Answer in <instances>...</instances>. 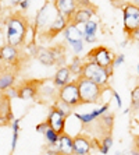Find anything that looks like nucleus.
<instances>
[{"mask_svg":"<svg viewBox=\"0 0 139 155\" xmlns=\"http://www.w3.org/2000/svg\"><path fill=\"white\" fill-rule=\"evenodd\" d=\"M124 61V54H120L118 58H115V60H114V66L117 67V66H120Z\"/></svg>","mask_w":139,"mask_h":155,"instance_id":"obj_34","label":"nucleus"},{"mask_svg":"<svg viewBox=\"0 0 139 155\" xmlns=\"http://www.w3.org/2000/svg\"><path fill=\"white\" fill-rule=\"evenodd\" d=\"M95 14V8L93 7H79L75 11V14L72 15L70 24H75V25H85L89 21L92 15Z\"/></svg>","mask_w":139,"mask_h":155,"instance_id":"obj_12","label":"nucleus"},{"mask_svg":"<svg viewBox=\"0 0 139 155\" xmlns=\"http://www.w3.org/2000/svg\"><path fill=\"white\" fill-rule=\"evenodd\" d=\"M124 15V31L131 35L136 28H139V6L134 3H128L122 7Z\"/></svg>","mask_w":139,"mask_h":155,"instance_id":"obj_5","label":"nucleus"},{"mask_svg":"<svg viewBox=\"0 0 139 155\" xmlns=\"http://www.w3.org/2000/svg\"><path fill=\"white\" fill-rule=\"evenodd\" d=\"M45 137H46L47 143H49V145H56L58 143V138H60V134L57 133V131H54L52 127H49V129L46 130V133H45Z\"/></svg>","mask_w":139,"mask_h":155,"instance_id":"obj_22","label":"nucleus"},{"mask_svg":"<svg viewBox=\"0 0 139 155\" xmlns=\"http://www.w3.org/2000/svg\"><path fill=\"white\" fill-rule=\"evenodd\" d=\"M35 56L45 66H53L57 63V58H56L53 48H38Z\"/></svg>","mask_w":139,"mask_h":155,"instance_id":"obj_13","label":"nucleus"},{"mask_svg":"<svg viewBox=\"0 0 139 155\" xmlns=\"http://www.w3.org/2000/svg\"><path fill=\"white\" fill-rule=\"evenodd\" d=\"M11 98H8L6 94H2V102H0V119H2V126L8 124L13 119V112H11Z\"/></svg>","mask_w":139,"mask_h":155,"instance_id":"obj_16","label":"nucleus"},{"mask_svg":"<svg viewBox=\"0 0 139 155\" xmlns=\"http://www.w3.org/2000/svg\"><path fill=\"white\" fill-rule=\"evenodd\" d=\"M68 24H70V21H68V20L63 14H60V13H58L57 17L54 18V21L52 22L49 27H47V29H46V38H47V39H53L54 36H57L58 34L64 32L65 28L68 27Z\"/></svg>","mask_w":139,"mask_h":155,"instance_id":"obj_9","label":"nucleus"},{"mask_svg":"<svg viewBox=\"0 0 139 155\" xmlns=\"http://www.w3.org/2000/svg\"><path fill=\"white\" fill-rule=\"evenodd\" d=\"M131 99H132V106H134V108H138V109H139V85L135 87V88L132 90Z\"/></svg>","mask_w":139,"mask_h":155,"instance_id":"obj_25","label":"nucleus"},{"mask_svg":"<svg viewBox=\"0 0 139 155\" xmlns=\"http://www.w3.org/2000/svg\"><path fill=\"white\" fill-rule=\"evenodd\" d=\"M56 147H57V155H74V143L68 134H60Z\"/></svg>","mask_w":139,"mask_h":155,"instance_id":"obj_15","label":"nucleus"},{"mask_svg":"<svg viewBox=\"0 0 139 155\" xmlns=\"http://www.w3.org/2000/svg\"><path fill=\"white\" fill-rule=\"evenodd\" d=\"M113 95H114V98H115V101H117V106L118 108H121V99H120V95L117 94V92H114V91H113Z\"/></svg>","mask_w":139,"mask_h":155,"instance_id":"obj_36","label":"nucleus"},{"mask_svg":"<svg viewBox=\"0 0 139 155\" xmlns=\"http://www.w3.org/2000/svg\"><path fill=\"white\" fill-rule=\"evenodd\" d=\"M54 4H56L58 13L64 15L68 21H71L72 15L75 14V11L78 10L77 8V6H78L77 0H54Z\"/></svg>","mask_w":139,"mask_h":155,"instance_id":"obj_10","label":"nucleus"},{"mask_svg":"<svg viewBox=\"0 0 139 155\" xmlns=\"http://www.w3.org/2000/svg\"><path fill=\"white\" fill-rule=\"evenodd\" d=\"M65 119H67V116L61 112L60 109H57L56 106H52L49 110V115H47L46 122L49 123V126L54 131H57L58 134H63L65 127Z\"/></svg>","mask_w":139,"mask_h":155,"instance_id":"obj_7","label":"nucleus"},{"mask_svg":"<svg viewBox=\"0 0 139 155\" xmlns=\"http://www.w3.org/2000/svg\"><path fill=\"white\" fill-rule=\"evenodd\" d=\"M57 99H60V101L68 104L71 108H77V106L82 105L77 78L72 80L71 83H68L67 85L61 87L60 90H58V92H57Z\"/></svg>","mask_w":139,"mask_h":155,"instance_id":"obj_4","label":"nucleus"},{"mask_svg":"<svg viewBox=\"0 0 139 155\" xmlns=\"http://www.w3.org/2000/svg\"><path fill=\"white\" fill-rule=\"evenodd\" d=\"M96 31H97V22L96 21L89 20V21L84 25V34H85V35H96Z\"/></svg>","mask_w":139,"mask_h":155,"instance_id":"obj_23","label":"nucleus"},{"mask_svg":"<svg viewBox=\"0 0 139 155\" xmlns=\"http://www.w3.org/2000/svg\"><path fill=\"white\" fill-rule=\"evenodd\" d=\"M84 41H85V42H89V43L96 42V35H85Z\"/></svg>","mask_w":139,"mask_h":155,"instance_id":"obj_31","label":"nucleus"},{"mask_svg":"<svg viewBox=\"0 0 139 155\" xmlns=\"http://www.w3.org/2000/svg\"><path fill=\"white\" fill-rule=\"evenodd\" d=\"M14 81H15L14 73H10V71L2 73V76H0V90H2V92H4V91L8 90L10 87H13Z\"/></svg>","mask_w":139,"mask_h":155,"instance_id":"obj_19","label":"nucleus"},{"mask_svg":"<svg viewBox=\"0 0 139 155\" xmlns=\"http://www.w3.org/2000/svg\"><path fill=\"white\" fill-rule=\"evenodd\" d=\"M86 59H88V61H95V63H97L104 69L110 67V66H114V60H115L113 52L109 51L104 46H97L95 49H92L89 53L86 54Z\"/></svg>","mask_w":139,"mask_h":155,"instance_id":"obj_6","label":"nucleus"},{"mask_svg":"<svg viewBox=\"0 0 139 155\" xmlns=\"http://www.w3.org/2000/svg\"><path fill=\"white\" fill-rule=\"evenodd\" d=\"M77 81H78V90H79V95H81L82 105L96 104L100 99L102 94H103V87L96 84L92 80L84 78L81 76L77 78Z\"/></svg>","mask_w":139,"mask_h":155,"instance_id":"obj_2","label":"nucleus"},{"mask_svg":"<svg viewBox=\"0 0 139 155\" xmlns=\"http://www.w3.org/2000/svg\"><path fill=\"white\" fill-rule=\"evenodd\" d=\"M71 48H72V51H74L75 53H81V52L84 51V41H81V42L71 43Z\"/></svg>","mask_w":139,"mask_h":155,"instance_id":"obj_28","label":"nucleus"},{"mask_svg":"<svg viewBox=\"0 0 139 155\" xmlns=\"http://www.w3.org/2000/svg\"><path fill=\"white\" fill-rule=\"evenodd\" d=\"M115 155H120V154H115Z\"/></svg>","mask_w":139,"mask_h":155,"instance_id":"obj_39","label":"nucleus"},{"mask_svg":"<svg viewBox=\"0 0 139 155\" xmlns=\"http://www.w3.org/2000/svg\"><path fill=\"white\" fill-rule=\"evenodd\" d=\"M68 83H71V70L70 67H60L53 77V85L61 88Z\"/></svg>","mask_w":139,"mask_h":155,"instance_id":"obj_18","label":"nucleus"},{"mask_svg":"<svg viewBox=\"0 0 139 155\" xmlns=\"http://www.w3.org/2000/svg\"><path fill=\"white\" fill-rule=\"evenodd\" d=\"M111 145H113V138H111L110 136L103 137V140H102V143H100V151H102V154L106 155L107 152H109V150H110Z\"/></svg>","mask_w":139,"mask_h":155,"instance_id":"obj_24","label":"nucleus"},{"mask_svg":"<svg viewBox=\"0 0 139 155\" xmlns=\"http://www.w3.org/2000/svg\"><path fill=\"white\" fill-rule=\"evenodd\" d=\"M57 14H58V10H57V7H56V4L52 3L50 0H47L46 3L39 8V11L36 13V17H35L36 32H38L39 29H43L45 27H49L50 24L54 21V18L57 17Z\"/></svg>","mask_w":139,"mask_h":155,"instance_id":"obj_3","label":"nucleus"},{"mask_svg":"<svg viewBox=\"0 0 139 155\" xmlns=\"http://www.w3.org/2000/svg\"><path fill=\"white\" fill-rule=\"evenodd\" d=\"M77 2H78V4H81L82 7H93L88 0H77Z\"/></svg>","mask_w":139,"mask_h":155,"instance_id":"obj_33","label":"nucleus"},{"mask_svg":"<svg viewBox=\"0 0 139 155\" xmlns=\"http://www.w3.org/2000/svg\"><path fill=\"white\" fill-rule=\"evenodd\" d=\"M29 25L25 17L21 14H13L6 20V38L7 43L11 46H21L24 43L27 34H28Z\"/></svg>","mask_w":139,"mask_h":155,"instance_id":"obj_1","label":"nucleus"},{"mask_svg":"<svg viewBox=\"0 0 139 155\" xmlns=\"http://www.w3.org/2000/svg\"><path fill=\"white\" fill-rule=\"evenodd\" d=\"M109 78H110V74L107 73V69H104V67L100 66L99 69L96 70V73H95V76L92 77V81H95L96 84L104 87V85H107V83H109Z\"/></svg>","mask_w":139,"mask_h":155,"instance_id":"obj_20","label":"nucleus"},{"mask_svg":"<svg viewBox=\"0 0 139 155\" xmlns=\"http://www.w3.org/2000/svg\"><path fill=\"white\" fill-rule=\"evenodd\" d=\"M2 94H6L8 98H18V88H14V87H10L8 90H6Z\"/></svg>","mask_w":139,"mask_h":155,"instance_id":"obj_27","label":"nucleus"},{"mask_svg":"<svg viewBox=\"0 0 139 155\" xmlns=\"http://www.w3.org/2000/svg\"><path fill=\"white\" fill-rule=\"evenodd\" d=\"M72 143H74V155H89L90 148H92V141L86 136L78 134L72 138Z\"/></svg>","mask_w":139,"mask_h":155,"instance_id":"obj_11","label":"nucleus"},{"mask_svg":"<svg viewBox=\"0 0 139 155\" xmlns=\"http://www.w3.org/2000/svg\"><path fill=\"white\" fill-rule=\"evenodd\" d=\"M42 85V81H38V80H28V81H24L18 88V98H21L24 101L27 99H32L35 98L38 90Z\"/></svg>","mask_w":139,"mask_h":155,"instance_id":"obj_8","label":"nucleus"},{"mask_svg":"<svg viewBox=\"0 0 139 155\" xmlns=\"http://www.w3.org/2000/svg\"><path fill=\"white\" fill-rule=\"evenodd\" d=\"M18 123H20V119L14 120V123H13V145H11V150L15 148V141L18 138Z\"/></svg>","mask_w":139,"mask_h":155,"instance_id":"obj_26","label":"nucleus"},{"mask_svg":"<svg viewBox=\"0 0 139 155\" xmlns=\"http://www.w3.org/2000/svg\"><path fill=\"white\" fill-rule=\"evenodd\" d=\"M129 36H131V38H132V39H134V41H136V42H139V28H136L135 31H134V32H132Z\"/></svg>","mask_w":139,"mask_h":155,"instance_id":"obj_32","label":"nucleus"},{"mask_svg":"<svg viewBox=\"0 0 139 155\" xmlns=\"http://www.w3.org/2000/svg\"><path fill=\"white\" fill-rule=\"evenodd\" d=\"M134 145H135V150H136L135 155H139V136H136V137L134 138Z\"/></svg>","mask_w":139,"mask_h":155,"instance_id":"obj_35","label":"nucleus"},{"mask_svg":"<svg viewBox=\"0 0 139 155\" xmlns=\"http://www.w3.org/2000/svg\"><path fill=\"white\" fill-rule=\"evenodd\" d=\"M138 73H139V66H138Z\"/></svg>","mask_w":139,"mask_h":155,"instance_id":"obj_38","label":"nucleus"},{"mask_svg":"<svg viewBox=\"0 0 139 155\" xmlns=\"http://www.w3.org/2000/svg\"><path fill=\"white\" fill-rule=\"evenodd\" d=\"M0 58H2V61H6L7 64H17L20 60L18 48L11 46V45H4L0 51Z\"/></svg>","mask_w":139,"mask_h":155,"instance_id":"obj_14","label":"nucleus"},{"mask_svg":"<svg viewBox=\"0 0 139 155\" xmlns=\"http://www.w3.org/2000/svg\"><path fill=\"white\" fill-rule=\"evenodd\" d=\"M64 38L67 39V42L71 45V43H75V42H81L84 41L85 38V34L84 31L78 28V25H75V24H68V27L65 28L64 32Z\"/></svg>","mask_w":139,"mask_h":155,"instance_id":"obj_17","label":"nucleus"},{"mask_svg":"<svg viewBox=\"0 0 139 155\" xmlns=\"http://www.w3.org/2000/svg\"><path fill=\"white\" fill-rule=\"evenodd\" d=\"M29 3H31V0H22L21 3H20V8L21 10H27L29 7Z\"/></svg>","mask_w":139,"mask_h":155,"instance_id":"obj_30","label":"nucleus"},{"mask_svg":"<svg viewBox=\"0 0 139 155\" xmlns=\"http://www.w3.org/2000/svg\"><path fill=\"white\" fill-rule=\"evenodd\" d=\"M11 4H14V6H20V3H21L22 0H10Z\"/></svg>","mask_w":139,"mask_h":155,"instance_id":"obj_37","label":"nucleus"},{"mask_svg":"<svg viewBox=\"0 0 139 155\" xmlns=\"http://www.w3.org/2000/svg\"><path fill=\"white\" fill-rule=\"evenodd\" d=\"M84 61L81 60L79 58H74L72 59V63L71 66H70V70H71L72 74H75V76H81V73H82V69H84Z\"/></svg>","mask_w":139,"mask_h":155,"instance_id":"obj_21","label":"nucleus"},{"mask_svg":"<svg viewBox=\"0 0 139 155\" xmlns=\"http://www.w3.org/2000/svg\"><path fill=\"white\" fill-rule=\"evenodd\" d=\"M49 123L47 122H43V123H40V124H38L36 126V131H39V133H42V134H45L46 133V130L49 129Z\"/></svg>","mask_w":139,"mask_h":155,"instance_id":"obj_29","label":"nucleus"}]
</instances>
